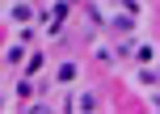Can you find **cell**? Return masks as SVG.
<instances>
[{"label":"cell","instance_id":"6da1fadb","mask_svg":"<svg viewBox=\"0 0 160 114\" xmlns=\"http://www.w3.org/2000/svg\"><path fill=\"white\" fill-rule=\"evenodd\" d=\"M76 72H80V68L72 64V59H68V64H59V80H63V85H68V80H76Z\"/></svg>","mask_w":160,"mask_h":114},{"label":"cell","instance_id":"3957f363","mask_svg":"<svg viewBox=\"0 0 160 114\" xmlns=\"http://www.w3.org/2000/svg\"><path fill=\"white\" fill-rule=\"evenodd\" d=\"M38 68H42V51H34V55L25 59V72H38Z\"/></svg>","mask_w":160,"mask_h":114},{"label":"cell","instance_id":"7a4b0ae2","mask_svg":"<svg viewBox=\"0 0 160 114\" xmlns=\"http://www.w3.org/2000/svg\"><path fill=\"white\" fill-rule=\"evenodd\" d=\"M76 110H97V97H93V93H80V101H76Z\"/></svg>","mask_w":160,"mask_h":114}]
</instances>
